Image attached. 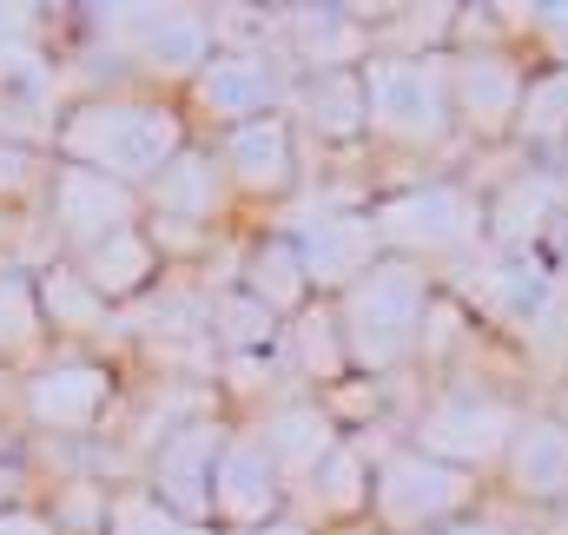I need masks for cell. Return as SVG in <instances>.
<instances>
[{"mask_svg": "<svg viewBox=\"0 0 568 535\" xmlns=\"http://www.w3.org/2000/svg\"><path fill=\"white\" fill-rule=\"evenodd\" d=\"M503 489L523 503V509H556L568 496V423L556 410H529V423L516 430L509 456H503Z\"/></svg>", "mask_w": 568, "mask_h": 535, "instance_id": "cell-17", "label": "cell"}, {"mask_svg": "<svg viewBox=\"0 0 568 535\" xmlns=\"http://www.w3.org/2000/svg\"><path fill=\"white\" fill-rule=\"evenodd\" d=\"M185 145H192L185 113L165 107V100H145V93H93V100H73L53 120V152L67 165L106 172L133 192H145Z\"/></svg>", "mask_w": 568, "mask_h": 535, "instance_id": "cell-1", "label": "cell"}, {"mask_svg": "<svg viewBox=\"0 0 568 535\" xmlns=\"http://www.w3.org/2000/svg\"><path fill=\"white\" fill-rule=\"evenodd\" d=\"M185 93L205 120H219V133H232L245 120H272L291 107V73L265 47H219Z\"/></svg>", "mask_w": 568, "mask_h": 535, "instance_id": "cell-11", "label": "cell"}, {"mask_svg": "<svg viewBox=\"0 0 568 535\" xmlns=\"http://www.w3.org/2000/svg\"><path fill=\"white\" fill-rule=\"evenodd\" d=\"M239 284L265 304V311H278L284 324L317 297L311 291V277H304V259H297V245L284 239V232H272V239H258L252 252H245V271H239Z\"/></svg>", "mask_w": 568, "mask_h": 535, "instance_id": "cell-23", "label": "cell"}, {"mask_svg": "<svg viewBox=\"0 0 568 535\" xmlns=\"http://www.w3.org/2000/svg\"><path fill=\"white\" fill-rule=\"evenodd\" d=\"M212 159L239 199H284L297 185V127H291V113L245 120V127L219 133Z\"/></svg>", "mask_w": 568, "mask_h": 535, "instance_id": "cell-15", "label": "cell"}, {"mask_svg": "<svg viewBox=\"0 0 568 535\" xmlns=\"http://www.w3.org/2000/svg\"><path fill=\"white\" fill-rule=\"evenodd\" d=\"M364 100H371V139L390 152H436L456 133L443 53H424V47L371 53L364 60Z\"/></svg>", "mask_w": 568, "mask_h": 535, "instance_id": "cell-3", "label": "cell"}, {"mask_svg": "<svg viewBox=\"0 0 568 535\" xmlns=\"http://www.w3.org/2000/svg\"><path fill=\"white\" fill-rule=\"evenodd\" d=\"M436 535H516V529H509V523H496V516H483V509H469V516L443 523Z\"/></svg>", "mask_w": 568, "mask_h": 535, "instance_id": "cell-35", "label": "cell"}, {"mask_svg": "<svg viewBox=\"0 0 568 535\" xmlns=\"http://www.w3.org/2000/svg\"><path fill=\"white\" fill-rule=\"evenodd\" d=\"M212 337H219L232 357H272L284 344V317L265 311L245 284H225V291L212 297Z\"/></svg>", "mask_w": 568, "mask_h": 535, "instance_id": "cell-27", "label": "cell"}, {"mask_svg": "<svg viewBox=\"0 0 568 535\" xmlns=\"http://www.w3.org/2000/svg\"><path fill=\"white\" fill-rule=\"evenodd\" d=\"M106 516H113V496L93 489V483H67L60 503H53V529H87V535H106Z\"/></svg>", "mask_w": 568, "mask_h": 535, "instance_id": "cell-30", "label": "cell"}, {"mask_svg": "<svg viewBox=\"0 0 568 535\" xmlns=\"http://www.w3.org/2000/svg\"><path fill=\"white\" fill-rule=\"evenodd\" d=\"M284 496H291V483H284V470L272 463V450L252 430H232L225 463H219V483H212V523H219V535L278 523Z\"/></svg>", "mask_w": 568, "mask_h": 535, "instance_id": "cell-14", "label": "cell"}, {"mask_svg": "<svg viewBox=\"0 0 568 535\" xmlns=\"http://www.w3.org/2000/svg\"><path fill=\"white\" fill-rule=\"evenodd\" d=\"M20 496H27V463L20 456H0V516L7 509H27Z\"/></svg>", "mask_w": 568, "mask_h": 535, "instance_id": "cell-33", "label": "cell"}, {"mask_svg": "<svg viewBox=\"0 0 568 535\" xmlns=\"http://www.w3.org/2000/svg\"><path fill=\"white\" fill-rule=\"evenodd\" d=\"M40 311H47V331H53V337H93V331L113 317V304L73 271V259H60V265L40 271Z\"/></svg>", "mask_w": 568, "mask_h": 535, "instance_id": "cell-26", "label": "cell"}, {"mask_svg": "<svg viewBox=\"0 0 568 535\" xmlns=\"http://www.w3.org/2000/svg\"><path fill=\"white\" fill-rule=\"evenodd\" d=\"M449 67V107H456V127L476 139H503L516 133L523 120V100H529V73L516 53L503 47H456L443 53Z\"/></svg>", "mask_w": 568, "mask_h": 535, "instance_id": "cell-12", "label": "cell"}, {"mask_svg": "<svg viewBox=\"0 0 568 535\" xmlns=\"http://www.w3.org/2000/svg\"><path fill=\"white\" fill-rule=\"evenodd\" d=\"M516 133L529 139L536 152H556V145H568V67L529 73V100H523Z\"/></svg>", "mask_w": 568, "mask_h": 535, "instance_id": "cell-28", "label": "cell"}, {"mask_svg": "<svg viewBox=\"0 0 568 535\" xmlns=\"http://www.w3.org/2000/svg\"><path fill=\"white\" fill-rule=\"evenodd\" d=\"M106 535H219V529L212 523H185L152 489H120L113 496V516H106Z\"/></svg>", "mask_w": 568, "mask_h": 535, "instance_id": "cell-29", "label": "cell"}, {"mask_svg": "<svg viewBox=\"0 0 568 535\" xmlns=\"http://www.w3.org/2000/svg\"><path fill=\"white\" fill-rule=\"evenodd\" d=\"M225 443H232V423H225V416H185V423H172V430L152 443L145 489H152L165 509H179L185 523H212V483H219ZM212 529H219V523H212Z\"/></svg>", "mask_w": 568, "mask_h": 535, "instance_id": "cell-9", "label": "cell"}, {"mask_svg": "<svg viewBox=\"0 0 568 535\" xmlns=\"http://www.w3.org/2000/svg\"><path fill=\"white\" fill-rule=\"evenodd\" d=\"M225 535H311V523H297V516H278V523H265V529H225Z\"/></svg>", "mask_w": 568, "mask_h": 535, "instance_id": "cell-36", "label": "cell"}, {"mask_svg": "<svg viewBox=\"0 0 568 535\" xmlns=\"http://www.w3.org/2000/svg\"><path fill=\"white\" fill-rule=\"evenodd\" d=\"M252 436L272 450V463L284 470V483L304 489V483L324 470V456L344 443V423H337V410L324 397H278V403L258 410Z\"/></svg>", "mask_w": 568, "mask_h": 535, "instance_id": "cell-16", "label": "cell"}, {"mask_svg": "<svg viewBox=\"0 0 568 535\" xmlns=\"http://www.w3.org/2000/svg\"><path fill=\"white\" fill-rule=\"evenodd\" d=\"M113 410V371L100 357H53L20 384V416L47 436H87Z\"/></svg>", "mask_w": 568, "mask_h": 535, "instance_id": "cell-13", "label": "cell"}, {"mask_svg": "<svg viewBox=\"0 0 568 535\" xmlns=\"http://www.w3.org/2000/svg\"><path fill=\"white\" fill-rule=\"evenodd\" d=\"M291 113L297 127H311L317 139H371V100H364V67H344V73H304L291 87Z\"/></svg>", "mask_w": 568, "mask_h": 535, "instance_id": "cell-19", "label": "cell"}, {"mask_svg": "<svg viewBox=\"0 0 568 535\" xmlns=\"http://www.w3.org/2000/svg\"><path fill=\"white\" fill-rule=\"evenodd\" d=\"M284 364L304 384H344L351 357H344V324H337V297H311L291 324H284Z\"/></svg>", "mask_w": 568, "mask_h": 535, "instance_id": "cell-21", "label": "cell"}, {"mask_svg": "<svg viewBox=\"0 0 568 535\" xmlns=\"http://www.w3.org/2000/svg\"><path fill=\"white\" fill-rule=\"evenodd\" d=\"M278 232L297 245L304 277H311L317 297H344L364 271L390 259L384 239H377V219H371L364 205H311V212H297L291 225H278Z\"/></svg>", "mask_w": 568, "mask_h": 535, "instance_id": "cell-8", "label": "cell"}, {"mask_svg": "<svg viewBox=\"0 0 568 535\" xmlns=\"http://www.w3.org/2000/svg\"><path fill=\"white\" fill-rule=\"evenodd\" d=\"M456 331H463V311H456V297H443L436 291V304H429V324H424V364H443V351H456Z\"/></svg>", "mask_w": 568, "mask_h": 535, "instance_id": "cell-32", "label": "cell"}, {"mask_svg": "<svg viewBox=\"0 0 568 535\" xmlns=\"http://www.w3.org/2000/svg\"><path fill=\"white\" fill-rule=\"evenodd\" d=\"M542 535H568V496L549 509V516H542Z\"/></svg>", "mask_w": 568, "mask_h": 535, "instance_id": "cell-37", "label": "cell"}, {"mask_svg": "<svg viewBox=\"0 0 568 535\" xmlns=\"http://www.w3.org/2000/svg\"><path fill=\"white\" fill-rule=\"evenodd\" d=\"M291 53L304 73H344V67H364V27L351 7H291Z\"/></svg>", "mask_w": 568, "mask_h": 535, "instance_id": "cell-20", "label": "cell"}, {"mask_svg": "<svg viewBox=\"0 0 568 535\" xmlns=\"http://www.w3.org/2000/svg\"><path fill=\"white\" fill-rule=\"evenodd\" d=\"M0 535H60V529H53V516H40V509H7V516H0Z\"/></svg>", "mask_w": 568, "mask_h": 535, "instance_id": "cell-34", "label": "cell"}, {"mask_svg": "<svg viewBox=\"0 0 568 535\" xmlns=\"http://www.w3.org/2000/svg\"><path fill=\"white\" fill-rule=\"evenodd\" d=\"M159 245L145 239V225H133V232H113V239H100L93 252H80L73 259V271L106 297V304H126V297H140V291H152V277H159Z\"/></svg>", "mask_w": 568, "mask_h": 535, "instance_id": "cell-22", "label": "cell"}, {"mask_svg": "<svg viewBox=\"0 0 568 535\" xmlns=\"http://www.w3.org/2000/svg\"><path fill=\"white\" fill-rule=\"evenodd\" d=\"M100 40L145 80H199L205 60L219 53V27L205 7H93Z\"/></svg>", "mask_w": 568, "mask_h": 535, "instance_id": "cell-6", "label": "cell"}, {"mask_svg": "<svg viewBox=\"0 0 568 535\" xmlns=\"http://www.w3.org/2000/svg\"><path fill=\"white\" fill-rule=\"evenodd\" d=\"M523 423H529V410L509 397V391L449 377V384L429 391V403L417 410L410 443H417L424 456H436V463H456V470L483 476V470H503V456H509V443H516Z\"/></svg>", "mask_w": 568, "mask_h": 535, "instance_id": "cell-5", "label": "cell"}, {"mask_svg": "<svg viewBox=\"0 0 568 535\" xmlns=\"http://www.w3.org/2000/svg\"><path fill=\"white\" fill-rule=\"evenodd\" d=\"M47 311H40V271L0 265V364H27L47 344Z\"/></svg>", "mask_w": 568, "mask_h": 535, "instance_id": "cell-25", "label": "cell"}, {"mask_svg": "<svg viewBox=\"0 0 568 535\" xmlns=\"http://www.w3.org/2000/svg\"><path fill=\"white\" fill-rule=\"evenodd\" d=\"M47 225H53V239L67 245V259H80V252H93L100 239L145 225V199L133 185L106 179V172H87V165H67V159H60L53 179H47Z\"/></svg>", "mask_w": 568, "mask_h": 535, "instance_id": "cell-10", "label": "cell"}, {"mask_svg": "<svg viewBox=\"0 0 568 535\" xmlns=\"http://www.w3.org/2000/svg\"><path fill=\"white\" fill-rule=\"evenodd\" d=\"M140 199H145L152 219H172V225H199V232H205V225L225 212L232 185H225V172H219V159H212L205 145H185Z\"/></svg>", "mask_w": 568, "mask_h": 535, "instance_id": "cell-18", "label": "cell"}, {"mask_svg": "<svg viewBox=\"0 0 568 535\" xmlns=\"http://www.w3.org/2000/svg\"><path fill=\"white\" fill-rule=\"evenodd\" d=\"M371 476H377V456H364L351 436L324 456V470L304 483V496H311V509L324 516V523H357L364 509H371Z\"/></svg>", "mask_w": 568, "mask_h": 535, "instance_id": "cell-24", "label": "cell"}, {"mask_svg": "<svg viewBox=\"0 0 568 535\" xmlns=\"http://www.w3.org/2000/svg\"><path fill=\"white\" fill-rule=\"evenodd\" d=\"M429 304H436V277H429V265H417V259H384V265L364 271V277L337 297L351 377H390V371L417 364Z\"/></svg>", "mask_w": 568, "mask_h": 535, "instance_id": "cell-2", "label": "cell"}, {"mask_svg": "<svg viewBox=\"0 0 568 535\" xmlns=\"http://www.w3.org/2000/svg\"><path fill=\"white\" fill-rule=\"evenodd\" d=\"M483 496V476L456 470V463H436L417 443H397L377 456V476H371V516L390 535H436L443 523L469 516Z\"/></svg>", "mask_w": 568, "mask_h": 535, "instance_id": "cell-7", "label": "cell"}, {"mask_svg": "<svg viewBox=\"0 0 568 535\" xmlns=\"http://www.w3.org/2000/svg\"><path fill=\"white\" fill-rule=\"evenodd\" d=\"M556 416H562V423H568V391H562V410H556Z\"/></svg>", "mask_w": 568, "mask_h": 535, "instance_id": "cell-38", "label": "cell"}, {"mask_svg": "<svg viewBox=\"0 0 568 535\" xmlns=\"http://www.w3.org/2000/svg\"><path fill=\"white\" fill-rule=\"evenodd\" d=\"M377 219V239L390 259H476L483 239H489V205L476 185L463 179H417L404 192H384L371 205Z\"/></svg>", "mask_w": 568, "mask_h": 535, "instance_id": "cell-4", "label": "cell"}, {"mask_svg": "<svg viewBox=\"0 0 568 535\" xmlns=\"http://www.w3.org/2000/svg\"><path fill=\"white\" fill-rule=\"evenodd\" d=\"M53 172H47V159H40V145L33 139H0V199H27V192H40Z\"/></svg>", "mask_w": 568, "mask_h": 535, "instance_id": "cell-31", "label": "cell"}]
</instances>
